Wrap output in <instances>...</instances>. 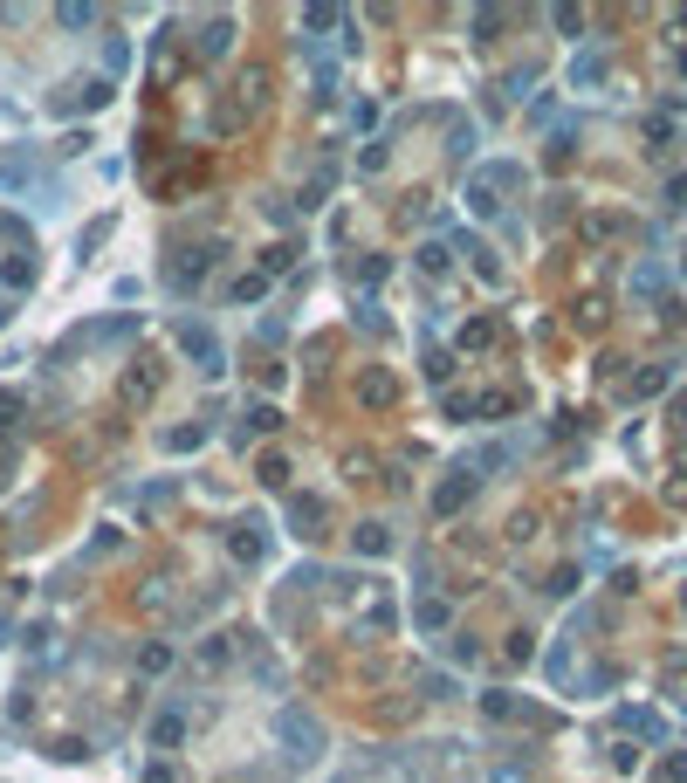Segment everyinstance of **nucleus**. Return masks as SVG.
I'll list each match as a JSON object with an SVG mask.
<instances>
[{"label": "nucleus", "mask_w": 687, "mask_h": 783, "mask_svg": "<svg viewBox=\"0 0 687 783\" xmlns=\"http://www.w3.org/2000/svg\"><path fill=\"white\" fill-rule=\"evenodd\" d=\"M474 488H482V474H474V468H447V481L433 488V516H461V509L474 501Z\"/></svg>", "instance_id": "obj_5"}, {"label": "nucleus", "mask_w": 687, "mask_h": 783, "mask_svg": "<svg viewBox=\"0 0 687 783\" xmlns=\"http://www.w3.org/2000/svg\"><path fill=\"white\" fill-rule=\"evenodd\" d=\"M316 584H324V570H316V564H303L296 578H289V591H316Z\"/></svg>", "instance_id": "obj_46"}, {"label": "nucleus", "mask_w": 687, "mask_h": 783, "mask_svg": "<svg viewBox=\"0 0 687 783\" xmlns=\"http://www.w3.org/2000/svg\"><path fill=\"white\" fill-rule=\"evenodd\" d=\"M420 694H426V701H453L461 680H453V674H420Z\"/></svg>", "instance_id": "obj_27"}, {"label": "nucleus", "mask_w": 687, "mask_h": 783, "mask_svg": "<svg viewBox=\"0 0 687 783\" xmlns=\"http://www.w3.org/2000/svg\"><path fill=\"white\" fill-rule=\"evenodd\" d=\"M7 316H15V310H7V302H0V330H7Z\"/></svg>", "instance_id": "obj_51"}, {"label": "nucleus", "mask_w": 687, "mask_h": 783, "mask_svg": "<svg viewBox=\"0 0 687 783\" xmlns=\"http://www.w3.org/2000/svg\"><path fill=\"white\" fill-rule=\"evenodd\" d=\"M158 447H165V454H193V447H206V426H165Z\"/></svg>", "instance_id": "obj_20"}, {"label": "nucleus", "mask_w": 687, "mask_h": 783, "mask_svg": "<svg viewBox=\"0 0 687 783\" xmlns=\"http://www.w3.org/2000/svg\"><path fill=\"white\" fill-rule=\"evenodd\" d=\"M0 282H7V289H35V262H28V254L0 262Z\"/></svg>", "instance_id": "obj_25"}, {"label": "nucleus", "mask_w": 687, "mask_h": 783, "mask_svg": "<svg viewBox=\"0 0 687 783\" xmlns=\"http://www.w3.org/2000/svg\"><path fill=\"white\" fill-rule=\"evenodd\" d=\"M172 344L193 358V372H206V378L227 372V351H220V337H214L206 323H193V316H179V323H172Z\"/></svg>", "instance_id": "obj_2"}, {"label": "nucleus", "mask_w": 687, "mask_h": 783, "mask_svg": "<svg viewBox=\"0 0 687 783\" xmlns=\"http://www.w3.org/2000/svg\"><path fill=\"white\" fill-rule=\"evenodd\" d=\"M324 516H330V501L324 495H289V536H324Z\"/></svg>", "instance_id": "obj_8"}, {"label": "nucleus", "mask_w": 687, "mask_h": 783, "mask_svg": "<svg viewBox=\"0 0 687 783\" xmlns=\"http://www.w3.org/2000/svg\"><path fill=\"white\" fill-rule=\"evenodd\" d=\"M681 268H687V262H681Z\"/></svg>", "instance_id": "obj_53"}, {"label": "nucleus", "mask_w": 687, "mask_h": 783, "mask_svg": "<svg viewBox=\"0 0 687 783\" xmlns=\"http://www.w3.org/2000/svg\"><path fill=\"white\" fill-rule=\"evenodd\" d=\"M667 783H687V756H667V769H660Z\"/></svg>", "instance_id": "obj_49"}, {"label": "nucleus", "mask_w": 687, "mask_h": 783, "mask_svg": "<svg viewBox=\"0 0 687 783\" xmlns=\"http://www.w3.org/2000/svg\"><path fill=\"white\" fill-rule=\"evenodd\" d=\"M21 420V399H7V392H0V426H15Z\"/></svg>", "instance_id": "obj_50"}, {"label": "nucleus", "mask_w": 687, "mask_h": 783, "mask_svg": "<svg viewBox=\"0 0 687 783\" xmlns=\"http://www.w3.org/2000/svg\"><path fill=\"white\" fill-rule=\"evenodd\" d=\"M158 378H165V364H158V358H138V364H124V378H117V399H124V406H152Z\"/></svg>", "instance_id": "obj_6"}, {"label": "nucleus", "mask_w": 687, "mask_h": 783, "mask_svg": "<svg viewBox=\"0 0 687 783\" xmlns=\"http://www.w3.org/2000/svg\"><path fill=\"white\" fill-rule=\"evenodd\" d=\"M619 728H632V736H646V742L667 736V721H660L653 708H619Z\"/></svg>", "instance_id": "obj_18"}, {"label": "nucleus", "mask_w": 687, "mask_h": 783, "mask_svg": "<svg viewBox=\"0 0 687 783\" xmlns=\"http://www.w3.org/2000/svg\"><path fill=\"white\" fill-rule=\"evenodd\" d=\"M55 21H63V28H96V7H83V0H69V7H55Z\"/></svg>", "instance_id": "obj_33"}, {"label": "nucleus", "mask_w": 687, "mask_h": 783, "mask_svg": "<svg viewBox=\"0 0 687 783\" xmlns=\"http://www.w3.org/2000/svg\"><path fill=\"white\" fill-rule=\"evenodd\" d=\"M110 96H117V83H110V76H83V83H69V90L55 96V117H76V110H104Z\"/></svg>", "instance_id": "obj_4"}, {"label": "nucleus", "mask_w": 687, "mask_h": 783, "mask_svg": "<svg viewBox=\"0 0 687 783\" xmlns=\"http://www.w3.org/2000/svg\"><path fill=\"white\" fill-rule=\"evenodd\" d=\"M447 619H453L447 598H420V605H413V626L420 632H447Z\"/></svg>", "instance_id": "obj_19"}, {"label": "nucleus", "mask_w": 687, "mask_h": 783, "mask_svg": "<svg viewBox=\"0 0 687 783\" xmlns=\"http://www.w3.org/2000/svg\"><path fill=\"white\" fill-rule=\"evenodd\" d=\"M502 21H509V15H502V7H474V35H482V42H488V35L502 28Z\"/></svg>", "instance_id": "obj_39"}, {"label": "nucleus", "mask_w": 687, "mask_h": 783, "mask_svg": "<svg viewBox=\"0 0 687 783\" xmlns=\"http://www.w3.org/2000/svg\"><path fill=\"white\" fill-rule=\"evenodd\" d=\"M385 268H392V254H364V262H358V282L378 289V282H385Z\"/></svg>", "instance_id": "obj_34"}, {"label": "nucleus", "mask_w": 687, "mask_h": 783, "mask_svg": "<svg viewBox=\"0 0 687 783\" xmlns=\"http://www.w3.org/2000/svg\"><path fill=\"white\" fill-rule=\"evenodd\" d=\"M392 543H399V536H392L385 522H358V530H351V550H358V557H392Z\"/></svg>", "instance_id": "obj_12"}, {"label": "nucleus", "mask_w": 687, "mask_h": 783, "mask_svg": "<svg viewBox=\"0 0 687 783\" xmlns=\"http://www.w3.org/2000/svg\"><path fill=\"white\" fill-rule=\"evenodd\" d=\"M502 186H523V165H482V173L468 179V206H474V213H495Z\"/></svg>", "instance_id": "obj_3"}, {"label": "nucleus", "mask_w": 687, "mask_h": 783, "mask_svg": "<svg viewBox=\"0 0 687 783\" xmlns=\"http://www.w3.org/2000/svg\"><path fill=\"white\" fill-rule=\"evenodd\" d=\"M275 426H282V406H275V399H254V406H248V433H275Z\"/></svg>", "instance_id": "obj_24"}, {"label": "nucleus", "mask_w": 687, "mask_h": 783, "mask_svg": "<svg viewBox=\"0 0 687 783\" xmlns=\"http://www.w3.org/2000/svg\"><path fill=\"white\" fill-rule=\"evenodd\" d=\"M275 742L289 749V763H316V756L330 749L324 721H316L310 708H275Z\"/></svg>", "instance_id": "obj_1"}, {"label": "nucleus", "mask_w": 687, "mask_h": 783, "mask_svg": "<svg viewBox=\"0 0 687 783\" xmlns=\"http://www.w3.org/2000/svg\"><path fill=\"white\" fill-rule=\"evenodd\" d=\"M426 378H433V385H447V378H453V351H433V358H426Z\"/></svg>", "instance_id": "obj_40"}, {"label": "nucleus", "mask_w": 687, "mask_h": 783, "mask_svg": "<svg viewBox=\"0 0 687 783\" xmlns=\"http://www.w3.org/2000/svg\"><path fill=\"white\" fill-rule=\"evenodd\" d=\"M447 152H453V158H468V152H474V124H453V144H447Z\"/></svg>", "instance_id": "obj_45"}, {"label": "nucleus", "mask_w": 687, "mask_h": 783, "mask_svg": "<svg viewBox=\"0 0 687 783\" xmlns=\"http://www.w3.org/2000/svg\"><path fill=\"white\" fill-rule=\"evenodd\" d=\"M420 268H426V275H447V248H440V241H426V248H420Z\"/></svg>", "instance_id": "obj_38"}, {"label": "nucleus", "mask_w": 687, "mask_h": 783, "mask_svg": "<svg viewBox=\"0 0 687 783\" xmlns=\"http://www.w3.org/2000/svg\"><path fill=\"white\" fill-rule=\"evenodd\" d=\"M681 611H687V591H681Z\"/></svg>", "instance_id": "obj_52"}, {"label": "nucleus", "mask_w": 687, "mask_h": 783, "mask_svg": "<svg viewBox=\"0 0 687 783\" xmlns=\"http://www.w3.org/2000/svg\"><path fill=\"white\" fill-rule=\"evenodd\" d=\"M172 659H179V646H172V639H144L138 646V674L158 680V674H172Z\"/></svg>", "instance_id": "obj_13"}, {"label": "nucleus", "mask_w": 687, "mask_h": 783, "mask_svg": "<svg viewBox=\"0 0 687 783\" xmlns=\"http://www.w3.org/2000/svg\"><path fill=\"white\" fill-rule=\"evenodd\" d=\"M214 241H206V248H186V254H179V262H172V289H179V296H193V289H200V275H206V268H214Z\"/></svg>", "instance_id": "obj_9"}, {"label": "nucleus", "mask_w": 687, "mask_h": 783, "mask_svg": "<svg viewBox=\"0 0 687 783\" xmlns=\"http://www.w3.org/2000/svg\"><path fill=\"white\" fill-rule=\"evenodd\" d=\"M461 344H468V351H488V344H495V323H488V316H474V323L461 330Z\"/></svg>", "instance_id": "obj_32"}, {"label": "nucleus", "mask_w": 687, "mask_h": 783, "mask_svg": "<svg viewBox=\"0 0 687 783\" xmlns=\"http://www.w3.org/2000/svg\"><path fill=\"white\" fill-rule=\"evenodd\" d=\"M440 412H447V420H474V412H482V399H468V392H453V399H440Z\"/></svg>", "instance_id": "obj_35"}, {"label": "nucleus", "mask_w": 687, "mask_h": 783, "mask_svg": "<svg viewBox=\"0 0 687 783\" xmlns=\"http://www.w3.org/2000/svg\"><path fill=\"white\" fill-rule=\"evenodd\" d=\"M344 7H303V28H337Z\"/></svg>", "instance_id": "obj_41"}, {"label": "nucleus", "mask_w": 687, "mask_h": 783, "mask_svg": "<svg viewBox=\"0 0 687 783\" xmlns=\"http://www.w3.org/2000/svg\"><path fill=\"white\" fill-rule=\"evenodd\" d=\"M48 756H55V763H90V742H83V736H63V742H55V749H48Z\"/></svg>", "instance_id": "obj_31"}, {"label": "nucleus", "mask_w": 687, "mask_h": 783, "mask_svg": "<svg viewBox=\"0 0 687 783\" xmlns=\"http://www.w3.org/2000/svg\"><path fill=\"white\" fill-rule=\"evenodd\" d=\"M289 262H296V248L282 241V248H268V254H262V275H275V268H289Z\"/></svg>", "instance_id": "obj_42"}, {"label": "nucleus", "mask_w": 687, "mask_h": 783, "mask_svg": "<svg viewBox=\"0 0 687 783\" xmlns=\"http://www.w3.org/2000/svg\"><path fill=\"white\" fill-rule=\"evenodd\" d=\"M550 21H557L563 35H578V28H584V7H557V15H550Z\"/></svg>", "instance_id": "obj_44"}, {"label": "nucleus", "mask_w": 687, "mask_h": 783, "mask_svg": "<svg viewBox=\"0 0 687 783\" xmlns=\"http://www.w3.org/2000/svg\"><path fill=\"white\" fill-rule=\"evenodd\" d=\"M186 742V708H158L152 715V749H179Z\"/></svg>", "instance_id": "obj_11"}, {"label": "nucleus", "mask_w": 687, "mask_h": 783, "mask_svg": "<svg viewBox=\"0 0 687 783\" xmlns=\"http://www.w3.org/2000/svg\"><path fill=\"white\" fill-rule=\"evenodd\" d=\"M254 474H262V488H275V495H282L296 468H289V454H262V461H254Z\"/></svg>", "instance_id": "obj_22"}, {"label": "nucleus", "mask_w": 687, "mask_h": 783, "mask_svg": "<svg viewBox=\"0 0 687 783\" xmlns=\"http://www.w3.org/2000/svg\"><path fill=\"white\" fill-rule=\"evenodd\" d=\"M667 206H673V213H687V173L667 179Z\"/></svg>", "instance_id": "obj_43"}, {"label": "nucleus", "mask_w": 687, "mask_h": 783, "mask_svg": "<svg viewBox=\"0 0 687 783\" xmlns=\"http://www.w3.org/2000/svg\"><path fill=\"white\" fill-rule=\"evenodd\" d=\"M268 296V275H241L234 282V302H262Z\"/></svg>", "instance_id": "obj_36"}, {"label": "nucleus", "mask_w": 687, "mask_h": 783, "mask_svg": "<svg viewBox=\"0 0 687 783\" xmlns=\"http://www.w3.org/2000/svg\"><path fill=\"white\" fill-rule=\"evenodd\" d=\"M144 783H179V769H172V763H144Z\"/></svg>", "instance_id": "obj_48"}, {"label": "nucleus", "mask_w": 687, "mask_h": 783, "mask_svg": "<svg viewBox=\"0 0 687 783\" xmlns=\"http://www.w3.org/2000/svg\"><path fill=\"white\" fill-rule=\"evenodd\" d=\"M392 626H399V611H392V605H372V611H364V632H392Z\"/></svg>", "instance_id": "obj_37"}, {"label": "nucleus", "mask_w": 687, "mask_h": 783, "mask_svg": "<svg viewBox=\"0 0 687 783\" xmlns=\"http://www.w3.org/2000/svg\"><path fill=\"white\" fill-rule=\"evenodd\" d=\"M667 378H673V364H653V372H640V378H632V399H653Z\"/></svg>", "instance_id": "obj_30"}, {"label": "nucleus", "mask_w": 687, "mask_h": 783, "mask_svg": "<svg viewBox=\"0 0 687 783\" xmlns=\"http://www.w3.org/2000/svg\"><path fill=\"white\" fill-rule=\"evenodd\" d=\"M268 110V69H241V117Z\"/></svg>", "instance_id": "obj_16"}, {"label": "nucleus", "mask_w": 687, "mask_h": 783, "mask_svg": "<svg viewBox=\"0 0 687 783\" xmlns=\"http://www.w3.org/2000/svg\"><path fill=\"white\" fill-rule=\"evenodd\" d=\"M605 83V48H584V55H571V90H598Z\"/></svg>", "instance_id": "obj_15"}, {"label": "nucleus", "mask_w": 687, "mask_h": 783, "mask_svg": "<svg viewBox=\"0 0 687 783\" xmlns=\"http://www.w3.org/2000/svg\"><path fill=\"white\" fill-rule=\"evenodd\" d=\"M482 715L488 721H543L530 701H515V694H482Z\"/></svg>", "instance_id": "obj_14"}, {"label": "nucleus", "mask_w": 687, "mask_h": 783, "mask_svg": "<svg viewBox=\"0 0 687 783\" xmlns=\"http://www.w3.org/2000/svg\"><path fill=\"white\" fill-rule=\"evenodd\" d=\"M193 48H200V63H220V55L234 48V15H214V21L200 28V42H193Z\"/></svg>", "instance_id": "obj_10"}, {"label": "nucleus", "mask_w": 687, "mask_h": 783, "mask_svg": "<svg viewBox=\"0 0 687 783\" xmlns=\"http://www.w3.org/2000/svg\"><path fill=\"white\" fill-rule=\"evenodd\" d=\"M358 330H372V337L385 330V316H378V302H358Z\"/></svg>", "instance_id": "obj_47"}, {"label": "nucleus", "mask_w": 687, "mask_h": 783, "mask_svg": "<svg viewBox=\"0 0 687 783\" xmlns=\"http://www.w3.org/2000/svg\"><path fill=\"white\" fill-rule=\"evenodd\" d=\"M0 186H7V193H28V186H35V165H28V158H15V165H0Z\"/></svg>", "instance_id": "obj_28"}, {"label": "nucleus", "mask_w": 687, "mask_h": 783, "mask_svg": "<svg viewBox=\"0 0 687 783\" xmlns=\"http://www.w3.org/2000/svg\"><path fill=\"white\" fill-rule=\"evenodd\" d=\"M124 69H131V42H124V35H110V42H104V76L117 83Z\"/></svg>", "instance_id": "obj_23"}, {"label": "nucleus", "mask_w": 687, "mask_h": 783, "mask_svg": "<svg viewBox=\"0 0 687 783\" xmlns=\"http://www.w3.org/2000/svg\"><path fill=\"white\" fill-rule=\"evenodd\" d=\"M385 144H392V138H378V144H364V152H358V173H364V179H378V173H385V158H392Z\"/></svg>", "instance_id": "obj_29"}, {"label": "nucleus", "mask_w": 687, "mask_h": 783, "mask_svg": "<svg viewBox=\"0 0 687 783\" xmlns=\"http://www.w3.org/2000/svg\"><path fill=\"white\" fill-rule=\"evenodd\" d=\"M110 227H117V220H110V213H104V220H90V227H83V241H76V254H83V262H90V254H96V248H104V241H110Z\"/></svg>", "instance_id": "obj_26"}, {"label": "nucleus", "mask_w": 687, "mask_h": 783, "mask_svg": "<svg viewBox=\"0 0 687 783\" xmlns=\"http://www.w3.org/2000/svg\"><path fill=\"white\" fill-rule=\"evenodd\" d=\"M227 557H234V564H262V557H268V530H262V516H241L234 530H227Z\"/></svg>", "instance_id": "obj_7"}, {"label": "nucleus", "mask_w": 687, "mask_h": 783, "mask_svg": "<svg viewBox=\"0 0 687 783\" xmlns=\"http://www.w3.org/2000/svg\"><path fill=\"white\" fill-rule=\"evenodd\" d=\"M660 289H667V268H660V262H640V268H632V296H640V302H653Z\"/></svg>", "instance_id": "obj_21"}, {"label": "nucleus", "mask_w": 687, "mask_h": 783, "mask_svg": "<svg viewBox=\"0 0 687 783\" xmlns=\"http://www.w3.org/2000/svg\"><path fill=\"white\" fill-rule=\"evenodd\" d=\"M358 399H364V406H392V399H399V378H392V372H364L358 378Z\"/></svg>", "instance_id": "obj_17"}]
</instances>
